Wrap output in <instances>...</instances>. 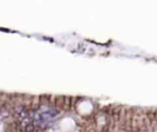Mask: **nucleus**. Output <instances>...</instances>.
Wrapping results in <instances>:
<instances>
[{"label":"nucleus","instance_id":"obj_1","mask_svg":"<svg viewBox=\"0 0 157 132\" xmlns=\"http://www.w3.org/2000/svg\"><path fill=\"white\" fill-rule=\"evenodd\" d=\"M41 108V99H39V95H36V97H32V100H31V110H38Z\"/></svg>","mask_w":157,"mask_h":132},{"label":"nucleus","instance_id":"obj_2","mask_svg":"<svg viewBox=\"0 0 157 132\" xmlns=\"http://www.w3.org/2000/svg\"><path fill=\"white\" fill-rule=\"evenodd\" d=\"M70 108H71V97H68L65 95L64 97V104H63V111H70Z\"/></svg>","mask_w":157,"mask_h":132},{"label":"nucleus","instance_id":"obj_3","mask_svg":"<svg viewBox=\"0 0 157 132\" xmlns=\"http://www.w3.org/2000/svg\"><path fill=\"white\" fill-rule=\"evenodd\" d=\"M63 104H64V95H59V97H56L54 108L58 109V110H63Z\"/></svg>","mask_w":157,"mask_h":132}]
</instances>
